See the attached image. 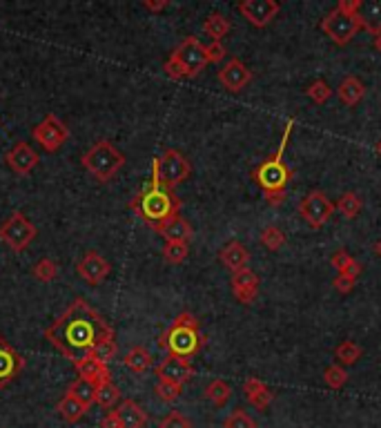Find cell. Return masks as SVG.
Returning a JSON list of instances; mask_svg holds the SVG:
<instances>
[{
  "label": "cell",
  "instance_id": "obj_1",
  "mask_svg": "<svg viewBox=\"0 0 381 428\" xmlns=\"http://www.w3.org/2000/svg\"><path fill=\"white\" fill-rule=\"evenodd\" d=\"M45 337L65 354L78 364L92 357L94 348L105 339H114V330L85 299H76L69 308L45 330Z\"/></svg>",
  "mask_w": 381,
  "mask_h": 428
},
{
  "label": "cell",
  "instance_id": "obj_2",
  "mask_svg": "<svg viewBox=\"0 0 381 428\" xmlns=\"http://www.w3.org/2000/svg\"><path fill=\"white\" fill-rule=\"evenodd\" d=\"M130 207L137 212L147 226H152L158 230L163 223H167L169 219L179 216L181 201L172 190L163 188L161 183H156L154 179L150 181V186L141 190L137 197L132 199Z\"/></svg>",
  "mask_w": 381,
  "mask_h": 428
},
{
  "label": "cell",
  "instance_id": "obj_3",
  "mask_svg": "<svg viewBox=\"0 0 381 428\" xmlns=\"http://www.w3.org/2000/svg\"><path fill=\"white\" fill-rule=\"evenodd\" d=\"M292 125H294V120H290V123H288V127L284 132V139H281V145H279V150L275 152V156H270L268 161H263L252 172L254 181L259 183L261 190L265 192V199H268L270 205H281L286 201V186L290 181V170L284 163V150H286V143L290 139Z\"/></svg>",
  "mask_w": 381,
  "mask_h": 428
},
{
  "label": "cell",
  "instance_id": "obj_4",
  "mask_svg": "<svg viewBox=\"0 0 381 428\" xmlns=\"http://www.w3.org/2000/svg\"><path fill=\"white\" fill-rule=\"evenodd\" d=\"M359 9H361V0H341L333 11H328L324 16L321 32L337 45L350 43L361 29Z\"/></svg>",
  "mask_w": 381,
  "mask_h": 428
},
{
  "label": "cell",
  "instance_id": "obj_5",
  "mask_svg": "<svg viewBox=\"0 0 381 428\" xmlns=\"http://www.w3.org/2000/svg\"><path fill=\"white\" fill-rule=\"evenodd\" d=\"M161 344L169 350V354L183 359L199 352L201 337H199V322H196V317L190 312H181L174 319V324H172V328L163 335Z\"/></svg>",
  "mask_w": 381,
  "mask_h": 428
},
{
  "label": "cell",
  "instance_id": "obj_6",
  "mask_svg": "<svg viewBox=\"0 0 381 428\" xmlns=\"http://www.w3.org/2000/svg\"><path fill=\"white\" fill-rule=\"evenodd\" d=\"M123 165H125V156H123V152H118L114 148V143H109V141H98L83 154V167L88 170L98 183L112 181Z\"/></svg>",
  "mask_w": 381,
  "mask_h": 428
},
{
  "label": "cell",
  "instance_id": "obj_7",
  "mask_svg": "<svg viewBox=\"0 0 381 428\" xmlns=\"http://www.w3.org/2000/svg\"><path fill=\"white\" fill-rule=\"evenodd\" d=\"M190 174L192 165L179 150H165L163 156H158L152 165V179L167 190H174L179 183L190 179Z\"/></svg>",
  "mask_w": 381,
  "mask_h": 428
},
{
  "label": "cell",
  "instance_id": "obj_8",
  "mask_svg": "<svg viewBox=\"0 0 381 428\" xmlns=\"http://www.w3.org/2000/svg\"><path fill=\"white\" fill-rule=\"evenodd\" d=\"M172 58L181 65L186 78L199 76L201 71L207 67V63H210V60H207V54H205V47L199 43V39H194V36H188L186 41H181V45L172 52Z\"/></svg>",
  "mask_w": 381,
  "mask_h": 428
},
{
  "label": "cell",
  "instance_id": "obj_9",
  "mask_svg": "<svg viewBox=\"0 0 381 428\" xmlns=\"http://www.w3.org/2000/svg\"><path fill=\"white\" fill-rule=\"evenodd\" d=\"M333 212H335V203L330 201L326 197V192H321V190H312V192H308L299 201V214H301V219L310 228H314V230L324 228L330 221Z\"/></svg>",
  "mask_w": 381,
  "mask_h": 428
},
{
  "label": "cell",
  "instance_id": "obj_10",
  "mask_svg": "<svg viewBox=\"0 0 381 428\" xmlns=\"http://www.w3.org/2000/svg\"><path fill=\"white\" fill-rule=\"evenodd\" d=\"M36 235H39V230H36L34 223L27 221V216H25L22 212H14L3 226H0V239H3L7 246L16 252L27 248L29 243L36 239Z\"/></svg>",
  "mask_w": 381,
  "mask_h": 428
},
{
  "label": "cell",
  "instance_id": "obj_11",
  "mask_svg": "<svg viewBox=\"0 0 381 428\" xmlns=\"http://www.w3.org/2000/svg\"><path fill=\"white\" fill-rule=\"evenodd\" d=\"M32 137L36 139V143L43 145V150L58 152L63 148V143L69 139V130L56 114H47L41 123L32 130Z\"/></svg>",
  "mask_w": 381,
  "mask_h": 428
},
{
  "label": "cell",
  "instance_id": "obj_12",
  "mask_svg": "<svg viewBox=\"0 0 381 428\" xmlns=\"http://www.w3.org/2000/svg\"><path fill=\"white\" fill-rule=\"evenodd\" d=\"M239 11L254 27H265L277 18L281 5L277 0H245V3L239 5Z\"/></svg>",
  "mask_w": 381,
  "mask_h": 428
},
{
  "label": "cell",
  "instance_id": "obj_13",
  "mask_svg": "<svg viewBox=\"0 0 381 428\" xmlns=\"http://www.w3.org/2000/svg\"><path fill=\"white\" fill-rule=\"evenodd\" d=\"M76 270L81 275L83 281H88L90 286H98L103 284V281L109 277V270H112V265H109L107 259H103L101 254L90 250L83 254V259L76 263Z\"/></svg>",
  "mask_w": 381,
  "mask_h": 428
},
{
  "label": "cell",
  "instance_id": "obj_14",
  "mask_svg": "<svg viewBox=\"0 0 381 428\" xmlns=\"http://www.w3.org/2000/svg\"><path fill=\"white\" fill-rule=\"evenodd\" d=\"M39 161H41L39 152L25 141H18L14 148L5 154V163L9 165V170L14 174H29L32 170L39 165Z\"/></svg>",
  "mask_w": 381,
  "mask_h": 428
},
{
  "label": "cell",
  "instance_id": "obj_15",
  "mask_svg": "<svg viewBox=\"0 0 381 428\" xmlns=\"http://www.w3.org/2000/svg\"><path fill=\"white\" fill-rule=\"evenodd\" d=\"M156 375H158V379H165V382H174V384L183 386L186 382H190V377L194 375V368H192L190 359L167 354V357L156 366Z\"/></svg>",
  "mask_w": 381,
  "mask_h": 428
},
{
  "label": "cell",
  "instance_id": "obj_16",
  "mask_svg": "<svg viewBox=\"0 0 381 428\" xmlns=\"http://www.w3.org/2000/svg\"><path fill=\"white\" fill-rule=\"evenodd\" d=\"M252 81V71L241 63L239 58H232L226 63V67L219 71V83L223 85L228 92H241L245 85Z\"/></svg>",
  "mask_w": 381,
  "mask_h": 428
},
{
  "label": "cell",
  "instance_id": "obj_17",
  "mask_svg": "<svg viewBox=\"0 0 381 428\" xmlns=\"http://www.w3.org/2000/svg\"><path fill=\"white\" fill-rule=\"evenodd\" d=\"M232 292L241 303H252L259 297V277L250 268H243L239 272H232Z\"/></svg>",
  "mask_w": 381,
  "mask_h": 428
},
{
  "label": "cell",
  "instance_id": "obj_18",
  "mask_svg": "<svg viewBox=\"0 0 381 428\" xmlns=\"http://www.w3.org/2000/svg\"><path fill=\"white\" fill-rule=\"evenodd\" d=\"M20 368H22L20 354L0 337V388L7 386L20 373Z\"/></svg>",
  "mask_w": 381,
  "mask_h": 428
},
{
  "label": "cell",
  "instance_id": "obj_19",
  "mask_svg": "<svg viewBox=\"0 0 381 428\" xmlns=\"http://www.w3.org/2000/svg\"><path fill=\"white\" fill-rule=\"evenodd\" d=\"M114 413L120 422V428H145L147 426V413L134 399H123Z\"/></svg>",
  "mask_w": 381,
  "mask_h": 428
},
{
  "label": "cell",
  "instance_id": "obj_20",
  "mask_svg": "<svg viewBox=\"0 0 381 428\" xmlns=\"http://www.w3.org/2000/svg\"><path fill=\"white\" fill-rule=\"evenodd\" d=\"M243 393H245V399L250 401V406H254L256 410H265L270 403H272V399H275L272 390H270V388L261 382V379H256V377L245 379Z\"/></svg>",
  "mask_w": 381,
  "mask_h": 428
},
{
  "label": "cell",
  "instance_id": "obj_21",
  "mask_svg": "<svg viewBox=\"0 0 381 428\" xmlns=\"http://www.w3.org/2000/svg\"><path fill=\"white\" fill-rule=\"evenodd\" d=\"M219 259L226 268H230L232 272H239L243 268H248V261H250V252L245 250L243 243L239 241H230L226 243L223 248L219 252Z\"/></svg>",
  "mask_w": 381,
  "mask_h": 428
},
{
  "label": "cell",
  "instance_id": "obj_22",
  "mask_svg": "<svg viewBox=\"0 0 381 428\" xmlns=\"http://www.w3.org/2000/svg\"><path fill=\"white\" fill-rule=\"evenodd\" d=\"M74 366H76L78 377L88 379V382H92L96 388L109 384V368H107V364H101V361L88 357V359H83L78 364H74Z\"/></svg>",
  "mask_w": 381,
  "mask_h": 428
},
{
  "label": "cell",
  "instance_id": "obj_23",
  "mask_svg": "<svg viewBox=\"0 0 381 428\" xmlns=\"http://www.w3.org/2000/svg\"><path fill=\"white\" fill-rule=\"evenodd\" d=\"M165 241H190L192 239V226L186 221L183 216H174L169 219L167 223H163L161 228L156 230Z\"/></svg>",
  "mask_w": 381,
  "mask_h": 428
},
{
  "label": "cell",
  "instance_id": "obj_24",
  "mask_svg": "<svg viewBox=\"0 0 381 428\" xmlns=\"http://www.w3.org/2000/svg\"><path fill=\"white\" fill-rule=\"evenodd\" d=\"M337 96H339V101L343 105H357L363 96H366V88H363V83L359 78H354V76H348V78H343L341 85L337 88Z\"/></svg>",
  "mask_w": 381,
  "mask_h": 428
},
{
  "label": "cell",
  "instance_id": "obj_25",
  "mask_svg": "<svg viewBox=\"0 0 381 428\" xmlns=\"http://www.w3.org/2000/svg\"><path fill=\"white\" fill-rule=\"evenodd\" d=\"M361 27L370 32L373 36L381 34V0H370V3H361L359 9Z\"/></svg>",
  "mask_w": 381,
  "mask_h": 428
},
{
  "label": "cell",
  "instance_id": "obj_26",
  "mask_svg": "<svg viewBox=\"0 0 381 428\" xmlns=\"http://www.w3.org/2000/svg\"><path fill=\"white\" fill-rule=\"evenodd\" d=\"M123 361H125L127 368L132 373H137V375H143V373H147L152 368V354L143 346H134L132 350H127L125 359H123Z\"/></svg>",
  "mask_w": 381,
  "mask_h": 428
},
{
  "label": "cell",
  "instance_id": "obj_27",
  "mask_svg": "<svg viewBox=\"0 0 381 428\" xmlns=\"http://www.w3.org/2000/svg\"><path fill=\"white\" fill-rule=\"evenodd\" d=\"M56 410L60 413V417H63L65 422H69V424H76V422H81V420H83V415L88 413L90 408H85L83 403H81L78 399H74L71 395H65L63 399L58 401Z\"/></svg>",
  "mask_w": 381,
  "mask_h": 428
},
{
  "label": "cell",
  "instance_id": "obj_28",
  "mask_svg": "<svg viewBox=\"0 0 381 428\" xmlns=\"http://www.w3.org/2000/svg\"><path fill=\"white\" fill-rule=\"evenodd\" d=\"M96 386L92 384V382H88V379H83V377H78L76 382H74L71 386H69V390H67V395H71L74 399H78L81 403L85 408H90L92 403L96 401Z\"/></svg>",
  "mask_w": 381,
  "mask_h": 428
},
{
  "label": "cell",
  "instance_id": "obj_29",
  "mask_svg": "<svg viewBox=\"0 0 381 428\" xmlns=\"http://www.w3.org/2000/svg\"><path fill=\"white\" fill-rule=\"evenodd\" d=\"M205 397L210 399L216 408H223L232 397V386L226 382V379H212L205 388Z\"/></svg>",
  "mask_w": 381,
  "mask_h": 428
},
{
  "label": "cell",
  "instance_id": "obj_30",
  "mask_svg": "<svg viewBox=\"0 0 381 428\" xmlns=\"http://www.w3.org/2000/svg\"><path fill=\"white\" fill-rule=\"evenodd\" d=\"M230 20L223 16V14H210L205 18V22H203V29H205V34L207 36H212V41H216V43H221V39H223V36H228V32H230Z\"/></svg>",
  "mask_w": 381,
  "mask_h": 428
},
{
  "label": "cell",
  "instance_id": "obj_31",
  "mask_svg": "<svg viewBox=\"0 0 381 428\" xmlns=\"http://www.w3.org/2000/svg\"><path fill=\"white\" fill-rule=\"evenodd\" d=\"M361 354H363L361 346H359V344H354V341H350V339L341 341V344L337 346V350H335L337 361H339V364H346V366L357 364V361L361 359Z\"/></svg>",
  "mask_w": 381,
  "mask_h": 428
},
{
  "label": "cell",
  "instance_id": "obj_32",
  "mask_svg": "<svg viewBox=\"0 0 381 428\" xmlns=\"http://www.w3.org/2000/svg\"><path fill=\"white\" fill-rule=\"evenodd\" d=\"M335 210L346 219H354L361 210V199L354 192H346V194H341L339 201L335 203Z\"/></svg>",
  "mask_w": 381,
  "mask_h": 428
},
{
  "label": "cell",
  "instance_id": "obj_33",
  "mask_svg": "<svg viewBox=\"0 0 381 428\" xmlns=\"http://www.w3.org/2000/svg\"><path fill=\"white\" fill-rule=\"evenodd\" d=\"M190 254V246L186 241H167L163 248V256L167 263H181L186 261Z\"/></svg>",
  "mask_w": 381,
  "mask_h": 428
},
{
  "label": "cell",
  "instance_id": "obj_34",
  "mask_svg": "<svg viewBox=\"0 0 381 428\" xmlns=\"http://www.w3.org/2000/svg\"><path fill=\"white\" fill-rule=\"evenodd\" d=\"M118 399H120V393H118V388H116L112 382L96 390V403H98L101 408H105V410H112V408L116 406Z\"/></svg>",
  "mask_w": 381,
  "mask_h": 428
},
{
  "label": "cell",
  "instance_id": "obj_35",
  "mask_svg": "<svg viewBox=\"0 0 381 428\" xmlns=\"http://www.w3.org/2000/svg\"><path fill=\"white\" fill-rule=\"evenodd\" d=\"M261 243H263L268 250L277 252V250H281V248L286 246V235H284V232H281L277 226H268V228L261 232Z\"/></svg>",
  "mask_w": 381,
  "mask_h": 428
},
{
  "label": "cell",
  "instance_id": "obj_36",
  "mask_svg": "<svg viewBox=\"0 0 381 428\" xmlns=\"http://www.w3.org/2000/svg\"><path fill=\"white\" fill-rule=\"evenodd\" d=\"M32 275L43 281V284H49V281H54L56 275H58V265L56 261L52 259H41V261H36V265L32 268Z\"/></svg>",
  "mask_w": 381,
  "mask_h": 428
},
{
  "label": "cell",
  "instance_id": "obj_37",
  "mask_svg": "<svg viewBox=\"0 0 381 428\" xmlns=\"http://www.w3.org/2000/svg\"><path fill=\"white\" fill-rule=\"evenodd\" d=\"M154 393L158 395V399H163L167 403L176 401L183 393V386L174 384V382H165V379H158L156 386H154Z\"/></svg>",
  "mask_w": 381,
  "mask_h": 428
},
{
  "label": "cell",
  "instance_id": "obj_38",
  "mask_svg": "<svg viewBox=\"0 0 381 428\" xmlns=\"http://www.w3.org/2000/svg\"><path fill=\"white\" fill-rule=\"evenodd\" d=\"M324 379H326V384H328L330 388L339 390V388H343V386L348 384V373H346V368H343V366L335 364V366H328V368H326Z\"/></svg>",
  "mask_w": 381,
  "mask_h": 428
},
{
  "label": "cell",
  "instance_id": "obj_39",
  "mask_svg": "<svg viewBox=\"0 0 381 428\" xmlns=\"http://www.w3.org/2000/svg\"><path fill=\"white\" fill-rule=\"evenodd\" d=\"M305 94H308V99L314 101L317 105H324V103H328L330 96H333V90H330V85L326 81H314L308 85Z\"/></svg>",
  "mask_w": 381,
  "mask_h": 428
},
{
  "label": "cell",
  "instance_id": "obj_40",
  "mask_svg": "<svg viewBox=\"0 0 381 428\" xmlns=\"http://www.w3.org/2000/svg\"><path fill=\"white\" fill-rule=\"evenodd\" d=\"M114 354H116V344H114V339H105L101 341L94 352H92V359L96 361H101V364H107L109 359H114Z\"/></svg>",
  "mask_w": 381,
  "mask_h": 428
},
{
  "label": "cell",
  "instance_id": "obj_41",
  "mask_svg": "<svg viewBox=\"0 0 381 428\" xmlns=\"http://www.w3.org/2000/svg\"><path fill=\"white\" fill-rule=\"evenodd\" d=\"M223 428H256V422L245 410H235L223 422Z\"/></svg>",
  "mask_w": 381,
  "mask_h": 428
},
{
  "label": "cell",
  "instance_id": "obj_42",
  "mask_svg": "<svg viewBox=\"0 0 381 428\" xmlns=\"http://www.w3.org/2000/svg\"><path fill=\"white\" fill-rule=\"evenodd\" d=\"M158 428H192V422H190L183 413L172 410V413H167L165 417L161 420Z\"/></svg>",
  "mask_w": 381,
  "mask_h": 428
},
{
  "label": "cell",
  "instance_id": "obj_43",
  "mask_svg": "<svg viewBox=\"0 0 381 428\" xmlns=\"http://www.w3.org/2000/svg\"><path fill=\"white\" fill-rule=\"evenodd\" d=\"M330 261H333V265L337 268V272H339V275H343V272H346L348 268L352 265L354 256H352V254H348L346 250H339V252H335V254H333V259H330Z\"/></svg>",
  "mask_w": 381,
  "mask_h": 428
},
{
  "label": "cell",
  "instance_id": "obj_44",
  "mask_svg": "<svg viewBox=\"0 0 381 428\" xmlns=\"http://www.w3.org/2000/svg\"><path fill=\"white\" fill-rule=\"evenodd\" d=\"M205 54H207V60H210V63H219V60L226 56V47L221 43H216V41H212L210 45L205 47Z\"/></svg>",
  "mask_w": 381,
  "mask_h": 428
},
{
  "label": "cell",
  "instance_id": "obj_45",
  "mask_svg": "<svg viewBox=\"0 0 381 428\" xmlns=\"http://www.w3.org/2000/svg\"><path fill=\"white\" fill-rule=\"evenodd\" d=\"M354 284H357V281L346 277V275H337V279H335V288H337V292H341V295H348V292H352Z\"/></svg>",
  "mask_w": 381,
  "mask_h": 428
},
{
  "label": "cell",
  "instance_id": "obj_46",
  "mask_svg": "<svg viewBox=\"0 0 381 428\" xmlns=\"http://www.w3.org/2000/svg\"><path fill=\"white\" fill-rule=\"evenodd\" d=\"M101 428H120V422H118V417H116L114 410H109L105 417L101 420Z\"/></svg>",
  "mask_w": 381,
  "mask_h": 428
},
{
  "label": "cell",
  "instance_id": "obj_47",
  "mask_svg": "<svg viewBox=\"0 0 381 428\" xmlns=\"http://www.w3.org/2000/svg\"><path fill=\"white\" fill-rule=\"evenodd\" d=\"M143 7L150 9V11H161V9L167 7V0H158V3H156V0H145Z\"/></svg>",
  "mask_w": 381,
  "mask_h": 428
},
{
  "label": "cell",
  "instance_id": "obj_48",
  "mask_svg": "<svg viewBox=\"0 0 381 428\" xmlns=\"http://www.w3.org/2000/svg\"><path fill=\"white\" fill-rule=\"evenodd\" d=\"M361 270H363V268H361V263H359L357 259H354V261H352V265H350L348 270L343 272V275H346V277H350V279H354V281H357V277L361 275Z\"/></svg>",
  "mask_w": 381,
  "mask_h": 428
},
{
  "label": "cell",
  "instance_id": "obj_49",
  "mask_svg": "<svg viewBox=\"0 0 381 428\" xmlns=\"http://www.w3.org/2000/svg\"><path fill=\"white\" fill-rule=\"evenodd\" d=\"M375 50H377V52H381V34H379V36H375Z\"/></svg>",
  "mask_w": 381,
  "mask_h": 428
},
{
  "label": "cell",
  "instance_id": "obj_50",
  "mask_svg": "<svg viewBox=\"0 0 381 428\" xmlns=\"http://www.w3.org/2000/svg\"><path fill=\"white\" fill-rule=\"evenodd\" d=\"M375 252H377V256H381V241L375 243Z\"/></svg>",
  "mask_w": 381,
  "mask_h": 428
},
{
  "label": "cell",
  "instance_id": "obj_51",
  "mask_svg": "<svg viewBox=\"0 0 381 428\" xmlns=\"http://www.w3.org/2000/svg\"><path fill=\"white\" fill-rule=\"evenodd\" d=\"M377 152H379V154H381V139H379V141H377Z\"/></svg>",
  "mask_w": 381,
  "mask_h": 428
}]
</instances>
